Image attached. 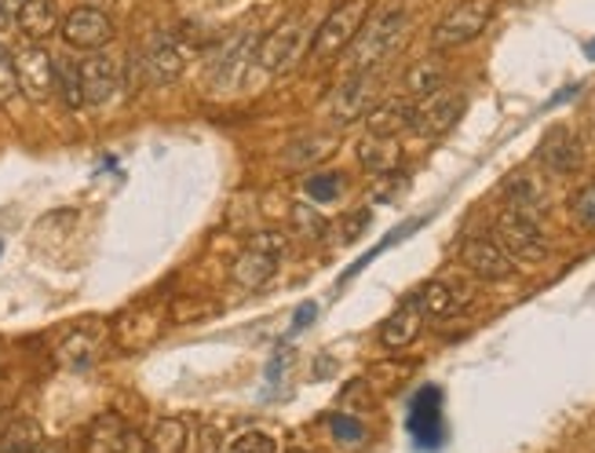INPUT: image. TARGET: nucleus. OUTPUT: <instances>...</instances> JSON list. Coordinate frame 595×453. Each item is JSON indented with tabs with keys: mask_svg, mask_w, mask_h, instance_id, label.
Returning a JSON list of instances; mask_svg holds the SVG:
<instances>
[{
	"mask_svg": "<svg viewBox=\"0 0 595 453\" xmlns=\"http://www.w3.org/2000/svg\"><path fill=\"white\" fill-rule=\"evenodd\" d=\"M493 234H497V242L504 245V253L518 263H541L548 256V238H544L541 223L523 217V212H515V209L501 212Z\"/></svg>",
	"mask_w": 595,
	"mask_h": 453,
	"instance_id": "6",
	"label": "nucleus"
},
{
	"mask_svg": "<svg viewBox=\"0 0 595 453\" xmlns=\"http://www.w3.org/2000/svg\"><path fill=\"white\" fill-rule=\"evenodd\" d=\"M37 453H62V450H52V446H48V450H44V446H41V450H37Z\"/></svg>",
	"mask_w": 595,
	"mask_h": 453,
	"instance_id": "41",
	"label": "nucleus"
},
{
	"mask_svg": "<svg viewBox=\"0 0 595 453\" xmlns=\"http://www.w3.org/2000/svg\"><path fill=\"white\" fill-rule=\"evenodd\" d=\"M81 88H84V107L110 103L121 88V59H113L107 52H92L81 62Z\"/></svg>",
	"mask_w": 595,
	"mask_h": 453,
	"instance_id": "14",
	"label": "nucleus"
},
{
	"mask_svg": "<svg viewBox=\"0 0 595 453\" xmlns=\"http://www.w3.org/2000/svg\"><path fill=\"white\" fill-rule=\"evenodd\" d=\"M569 217H574L577 226H585V231H595V183H585L581 191H574V198H569Z\"/></svg>",
	"mask_w": 595,
	"mask_h": 453,
	"instance_id": "30",
	"label": "nucleus"
},
{
	"mask_svg": "<svg viewBox=\"0 0 595 453\" xmlns=\"http://www.w3.org/2000/svg\"><path fill=\"white\" fill-rule=\"evenodd\" d=\"M95 355H99V351H95V336L84 333V330L70 333L67 340H62V348H59V362H62V366H70V370L92 366Z\"/></svg>",
	"mask_w": 595,
	"mask_h": 453,
	"instance_id": "29",
	"label": "nucleus"
},
{
	"mask_svg": "<svg viewBox=\"0 0 595 453\" xmlns=\"http://www.w3.org/2000/svg\"><path fill=\"white\" fill-rule=\"evenodd\" d=\"M493 11H497V0H461L446 19H438V27L432 30V48L450 52V48L472 44L490 27Z\"/></svg>",
	"mask_w": 595,
	"mask_h": 453,
	"instance_id": "5",
	"label": "nucleus"
},
{
	"mask_svg": "<svg viewBox=\"0 0 595 453\" xmlns=\"http://www.w3.org/2000/svg\"><path fill=\"white\" fill-rule=\"evenodd\" d=\"M256 44H260L256 33H238L220 48V56L209 62L212 92H238L245 84L252 62H256Z\"/></svg>",
	"mask_w": 595,
	"mask_h": 453,
	"instance_id": "8",
	"label": "nucleus"
},
{
	"mask_svg": "<svg viewBox=\"0 0 595 453\" xmlns=\"http://www.w3.org/2000/svg\"><path fill=\"white\" fill-rule=\"evenodd\" d=\"M504 198H508V209L523 212V217H530V220L544 217V194L530 175H512V180L504 183Z\"/></svg>",
	"mask_w": 595,
	"mask_h": 453,
	"instance_id": "22",
	"label": "nucleus"
},
{
	"mask_svg": "<svg viewBox=\"0 0 595 453\" xmlns=\"http://www.w3.org/2000/svg\"><path fill=\"white\" fill-rule=\"evenodd\" d=\"M62 19L56 0H16V30L33 44H44L48 37L59 33Z\"/></svg>",
	"mask_w": 595,
	"mask_h": 453,
	"instance_id": "16",
	"label": "nucleus"
},
{
	"mask_svg": "<svg viewBox=\"0 0 595 453\" xmlns=\"http://www.w3.org/2000/svg\"><path fill=\"white\" fill-rule=\"evenodd\" d=\"M461 113H464V95L453 92V88H442V92L416 103L413 132L421 135V140H438V135H446L453 124L461 121Z\"/></svg>",
	"mask_w": 595,
	"mask_h": 453,
	"instance_id": "12",
	"label": "nucleus"
},
{
	"mask_svg": "<svg viewBox=\"0 0 595 453\" xmlns=\"http://www.w3.org/2000/svg\"><path fill=\"white\" fill-rule=\"evenodd\" d=\"M380 92V70H351L344 81L336 84L333 99H329V118L340 129H347V124L362 121L365 113H370L373 99Z\"/></svg>",
	"mask_w": 595,
	"mask_h": 453,
	"instance_id": "7",
	"label": "nucleus"
},
{
	"mask_svg": "<svg viewBox=\"0 0 595 453\" xmlns=\"http://www.w3.org/2000/svg\"><path fill=\"white\" fill-rule=\"evenodd\" d=\"M186 446H190V432L180 417L158 421L147 439V453H186Z\"/></svg>",
	"mask_w": 595,
	"mask_h": 453,
	"instance_id": "26",
	"label": "nucleus"
},
{
	"mask_svg": "<svg viewBox=\"0 0 595 453\" xmlns=\"http://www.w3.org/2000/svg\"><path fill=\"white\" fill-rule=\"evenodd\" d=\"M289 453H303V450H289Z\"/></svg>",
	"mask_w": 595,
	"mask_h": 453,
	"instance_id": "42",
	"label": "nucleus"
},
{
	"mask_svg": "<svg viewBox=\"0 0 595 453\" xmlns=\"http://www.w3.org/2000/svg\"><path fill=\"white\" fill-rule=\"evenodd\" d=\"M359 161L370 175H391L402 165V147L399 140H384V135H365L359 143Z\"/></svg>",
	"mask_w": 595,
	"mask_h": 453,
	"instance_id": "21",
	"label": "nucleus"
},
{
	"mask_svg": "<svg viewBox=\"0 0 595 453\" xmlns=\"http://www.w3.org/2000/svg\"><path fill=\"white\" fill-rule=\"evenodd\" d=\"M461 263L483 282H508L515 274V260L504 253L497 238H467L461 245Z\"/></svg>",
	"mask_w": 595,
	"mask_h": 453,
	"instance_id": "13",
	"label": "nucleus"
},
{
	"mask_svg": "<svg viewBox=\"0 0 595 453\" xmlns=\"http://www.w3.org/2000/svg\"><path fill=\"white\" fill-rule=\"evenodd\" d=\"M16 70H19V92L30 103H48L56 95V56L44 44L27 41V48H19Z\"/></svg>",
	"mask_w": 595,
	"mask_h": 453,
	"instance_id": "10",
	"label": "nucleus"
},
{
	"mask_svg": "<svg viewBox=\"0 0 595 453\" xmlns=\"http://www.w3.org/2000/svg\"><path fill=\"white\" fill-rule=\"evenodd\" d=\"M333 435L344 439V443H359V439L365 435V427L354 417H347V413H340V417H333Z\"/></svg>",
	"mask_w": 595,
	"mask_h": 453,
	"instance_id": "35",
	"label": "nucleus"
},
{
	"mask_svg": "<svg viewBox=\"0 0 595 453\" xmlns=\"http://www.w3.org/2000/svg\"><path fill=\"white\" fill-rule=\"evenodd\" d=\"M416 304H421V311L427 314V319H446V314L457 311L461 296H457V285L450 282H427L416 289Z\"/></svg>",
	"mask_w": 595,
	"mask_h": 453,
	"instance_id": "23",
	"label": "nucleus"
},
{
	"mask_svg": "<svg viewBox=\"0 0 595 453\" xmlns=\"http://www.w3.org/2000/svg\"><path fill=\"white\" fill-rule=\"evenodd\" d=\"M44 446V432L41 424L30 417L11 421L4 432H0V453H37Z\"/></svg>",
	"mask_w": 595,
	"mask_h": 453,
	"instance_id": "24",
	"label": "nucleus"
},
{
	"mask_svg": "<svg viewBox=\"0 0 595 453\" xmlns=\"http://www.w3.org/2000/svg\"><path fill=\"white\" fill-rule=\"evenodd\" d=\"M139 67H143V78L147 84H154V88H169L183 78V70H186V48L183 41L175 33H154L150 37V44H147V52L139 56Z\"/></svg>",
	"mask_w": 595,
	"mask_h": 453,
	"instance_id": "9",
	"label": "nucleus"
},
{
	"mask_svg": "<svg viewBox=\"0 0 595 453\" xmlns=\"http://www.w3.org/2000/svg\"><path fill=\"white\" fill-rule=\"evenodd\" d=\"M4 366H8V340L0 336V370H4Z\"/></svg>",
	"mask_w": 595,
	"mask_h": 453,
	"instance_id": "39",
	"label": "nucleus"
},
{
	"mask_svg": "<svg viewBox=\"0 0 595 453\" xmlns=\"http://www.w3.org/2000/svg\"><path fill=\"white\" fill-rule=\"evenodd\" d=\"M62 41L70 48H78V52H99V48H107L113 41V19L107 16L103 8H92V4H81L73 8L67 19H62Z\"/></svg>",
	"mask_w": 595,
	"mask_h": 453,
	"instance_id": "11",
	"label": "nucleus"
},
{
	"mask_svg": "<svg viewBox=\"0 0 595 453\" xmlns=\"http://www.w3.org/2000/svg\"><path fill=\"white\" fill-rule=\"evenodd\" d=\"M8 30H16V4H11V0H0V37Z\"/></svg>",
	"mask_w": 595,
	"mask_h": 453,
	"instance_id": "37",
	"label": "nucleus"
},
{
	"mask_svg": "<svg viewBox=\"0 0 595 453\" xmlns=\"http://www.w3.org/2000/svg\"><path fill=\"white\" fill-rule=\"evenodd\" d=\"M132 443V432L118 413H99V417L84 427V453H121Z\"/></svg>",
	"mask_w": 595,
	"mask_h": 453,
	"instance_id": "20",
	"label": "nucleus"
},
{
	"mask_svg": "<svg viewBox=\"0 0 595 453\" xmlns=\"http://www.w3.org/2000/svg\"><path fill=\"white\" fill-rule=\"evenodd\" d=\"M311 41H314V22L307 16H289L278 22L274 30H268L260 37L256 44V67L263 73H289L296 70L303 56L311 52Z\"/></svg>",
	"mask_w": 595,
	"mask_h": 453,
	"instance_id": "2",
	"label": "nucleus"
},
{
	"mask_svg": "<svg viewBox=\"0 0 595 453\" xmlns=\"http://www.w3.org/2000/svg\"><path fill=\"white\" fill-rule=\"evenodd\" d=\"M333 135H325V132H314V135H303V140H296L293 147H289V154L285 161L289 165H296V169H307L314 165V161H322L333 154Z\"/></svg>",
	"mask_w": 595,
	"mask_h": 453,
	"instance_id": "27",
	"label": "nucleus"
},
{
	"mask_svg": "<svg viewBox=\"0 0 595 453\" xmlns=\"http://www.w3.org/2000/svg\"><path fill=\"white\" fill-rule=\"evenodd\" d=\"M231 450H234V453H278L274 439H271V435H263V432H245V435H238Z\"/></svg>",
	"mask_w": 595,
	"mask_h": 453,
	"instance_id": "34",
	"label": "nucleus"
},
{
	"mask_svg": "<svg viewBox=\"0 0 595 453\" xmlns=\"http://www.w3.org/2000/svg\"><path fill=\"white\" fill-rule=\"evenodd\" d=\"M410 37V16L406 8H384L376 16L365 19V27L347 48V67L351 70H380L387 59H395L402 52ZM347 70V73H351Z\"/></svg>",
	"mask_w": 595,
	"mask_h": 453,
	"instance_id": "1",
	"label": "nucleus"
},
{
	"mask_svg": "<svg viewBox=\"0 0 595 453\" xmlns=\"http://www.w3.org/2000/svg\"><path fill=\"white\" fill-rule=\"evenodd\" d=\"M438 402H442V395L435 392V387H427V392H421V395H416V402H413L410 427H413V435L421 439V443H432V439H438Z\"/></svg>",
	"mask_w": 595,
	"mask_h": 453,
	"instance_id": "25",
	"label": "nucleus"
},
{
	"mask_svg": "<svg viewBox=\"0 0 595 453\" xmlns=\"http://www.w3.org/2000/svg\"><path fill=\"white\" fill-rule=\"evenodd\" d=\"M370 19V0H340V4L329 11V16L314 27V41H311V59L319 67H329L340 56L347 52L351 41L359 37V30Z\"/></svg>",
	"mask_w": 595,
	"mask_h": 453,
	"instance_id": "3",
	"label": "nucleus"
},
{
	"mask_svg": "<svg viewBox=\"0 0 595 453\" xmlns=\"http://www.w3.org/2000/svg\"><path fill=\"white\" fill-rule=\"evenodd\" d=\"M293 223H296V231H300L303 238H322V231H325L322 212H314L311 205H296V209H293Z\"/></svg>",
	"mask_w": 595,
	"mask_h": 453,
	"instance_id": "33",
	"label": "nucleus"
},
{
	"mask_svg": "<svg viewBox=\"0 0 595 453\" xmlns=\"http://www.w3.org/2000/svg\"><path fill=\"white\" fill-rule=\"evenodd\" d=\"M282 256H285V234L263 231V234L252 238L242 253H238L234 268H231V279L242 289H263L278 274Z\"/></svg>",
	"mask_w": 595,
	"mask_h": 453,
	"instance_id": "4",
	"label": "nucleus"
},
{
	"mask_svg": "<svg viewBox=\"0 0 595 453\" xmlns=\"http://www.w3.org/2000/svg\"><path fill=\"white\" fill-rule=\"evenodd\" d=\"M56 95L70 110L84 107V88H81V67L70 59H56Z\"/></svg>",
	"mask_w": 595,
	"mask_h": 453,
	"instance_id": "28",
	"label": "nucleus"
},
{
	"mask_svg": "<svg viewBox=\"0 0 595 453\" xmlns=\"http://www.w3.org/2000/svg\"><path fill=\"white\" fill-rule=\"evenodd\" d=\"M421 330H424V311H421V304H416V296H410L387 314L384 325H380V344H384L387 351H402L421 336Z\"/></svg>",
	"mask_w": 595,
	"mask_h": 453,
	"instance_id": "17",
	"label": "nucleus"
},
{
	"mask_svg": "<svg viewBox=\"0 0 595 453\" xmlns=\"http://www.w3.org/2000/svg\"><path fill=\"white\" fill-rule=\"evenodd\" d=\"M314 314H319V308H314V304H303V308L296 311V322H293V330H289V333H300V330H307V325L314 322Z\"/></svg>",
	"mask_w": 595,
	"mask_h": 453,
	"instance_id": "38",
	"label": "nucleus"
},
{
	"mask_svg": "<svg viewBox=\"0 0 595 453\" xmlns=\"http://www.w3.org/2000/svg\"><path fill=\"white\" fill-rule=\"evenodd\" d=\"M365 223H370V212H354V217L344 223V242H359L362 238V231H365Z\"/></svg>",
	"mask_w": 595,
	"mask_h": 453,
	"instance_id": "36",
	"label": "nucleus"
},
{
	"mask_svg": "<svg viewBox=\"0 0 595 453\" xmlns=\"http://www.w3.org/2000/svg\"><path fill=\"white\" fill-rule=\"evenodd\" d=\"M340 187L344 183H340L336 172H319L307 180V194H311V201H319V205H329V201L340 198Z\"/></svg>",
	"mask_w": 595,
	"mask_h": 453,
	"instance_id": "32",
	"label": "nucleus"
},
{
	"mask_svg": "<svg viewBox=\"0 0 595 453\" xmlns=\"http://www.w3.org/2000/svg\"><path fill=\"white\" fill-rule=\"evenodd\" d=\"M541 161L555 175L577 172L581 169V140L566 129V124H555V129L544 132V140H541Z\"/></svg>",
	"mask_w": 595,
	"mask_h": 453,
	"instance_id": "18",
	"label": "nucleus"
},
{
	"mask_svg": "<svg viewBox=\"0 0 595 453\" xmlns=\"http://www.w3.org/2000/svg\"><path fill=\"white\" fill-rule=\"evenodd\" d=\"M413 118H416V103L410 95H395V99H380L365 113V129L370 135H384V140H399L402 132H413Z\"/></svg>",
	"mask_w": 595,
	"mask_h": 453,
	"instance_id": "15",
	"label": "nucleus"
},
{
	"mask_svg": "<svg viewBox=\"0 0 595 453\" xmlns=\"http://www.w3.org/2000/svg\"><path fill=\"white\" fill-rule=\"evenodd\" d=\"M19 95V70H16V56L8 52L4 41H0V103H11Z\"/></svg>",
	"mask_w": 595,
	"mask_h": 453,
	"instance_id": "31",
	"label": "nucleus"
},
{
	"mask_svg": "<svg viewBox=\"0 0 595 453\" xmlns=\"http://www.w3.org/2000/svg\"><path fill=\"white\" fill-rule=\"evenodd\" d=\"M585 52H588V56L595 59V41H588V48H585Z\"/></svg>",
	"mask_w": 595,
	"mask_h": 453,
	"instance_id": "40",
	"label": "nucleus"
},
{
	"mask_svg": "<svg viewBox=\"0 0 595 453\" xmlns=\"http://www.w3.org/2000/svg\"><path fill=\"white\" fill-rule=\"evenodd\" d=\"M450 81V67L442 56H424L416 59L413 67L406 70V78H402V88H406V95L413 99V103H421V99L442 92Z\"/></svg>",
	"mask_w": 595,
	"mask_h": 453,
	"instance_id": "19",
	"label": "nucleus"
}]
</instances>
